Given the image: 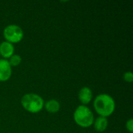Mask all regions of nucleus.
Instances as JSON below:
<instances>
[{
    "instance_id": "obj_1",
    "label": "nucleus",
    "mask_w": 133,
    "mask_h": 133,
    "mask_svg": "<svg viewBox=\"0 0 133 133\" xmlns=\"http://www.w3.org/2000/svg\"><path fill=\"white\" fill-rule=\"evenodd\" d=\"M94 107L97 113L102 117H108L113 114L115 109V102L112 97L102 94L96 97L94 101Z\"/></svg>"
},
{
    "instance_id": "obj_8",
    "label": "nucleus",
    "mask_w": 133,
    "mask_h": 133,
    "mask_svg": "<svg viewBox=\"0 0 133 133\" xmlns=\"http://www.w3.org/2000/svg\"><path fill=\"white\" fill-rule=\"evenodd\" d=\"M94 129H96V131L99 132H104L108 125V118L105 117H102V116H99L98 118H97L93 123Z\"/></svg>"
},
{
    "instance_id": "obj_3",
    "label": "nucleus",
    "mask_w": 133,
    "mask_h": 133,
    "mask_svg": "<svg viewBox=\"0 0 133 133\" xmlns=\"http://www.w3.org/2000/svg\"><path fill=\"white\" fill-rule=\"evenodd\" d=\"M73 118L75 122L82 128L90 127L94 121L93 112L85 105H79L76 108L73 114Z\"/></svg>"
},
{
    "instance_id": "obj_11",
    "label": "nucleus",
    "mask_w": 133,
    "mask_h": 133,
    "mask_svg": "<svg viewBox=\"0 0 133 133\" xmlns=\"http://www.w3.org/2000/svg\"><path fill=\"white\" fill-rule=\"evenodd\" d=\"M123 78L125 79V81L128 82V83H132L133 81V75L132 72H126L124 73Z\"/></svg>"
},
{
    "instance_id": "obj_9",
    "label": "nucleus",
    "mask_w": 133,
    "mask_h": 133,
    "mask_svg": "<svg viewBox=\"0 0 133 133\" xmlns=\"http://www.w3.org/2000/svg\"><path fill=\"white\" fill-rule=\"evenodd\" d=\"M44 107L45 108V109L48 112L52 113V114L57 113L60 110V104L58 101H56L55 99L48 101L44 104Z\"/></svg>"
},
{
    "instance_id": "obj_7",
    "label": "nucleus",
    "mask_w": 133,
    "mask_h": 133,
    "mask_svg": "<svg viewBox=\"0 0 133 133\" xmlns=\"http://www.w3.org/2000/svg\"><path fill=\"white\" fill-rule=\"evenodd\" d=\"M14 54V46L8 41H3L0 44V55L4 59L9 58Z\"/></svg>"
},
{
    "instance_id": "obj_12",
    "label": "nucleus",
    "mask_w": 133,
    "mask_h": 133,
    "mask_svg": "<svg viewBox=\"0 0 133 133\" xmlns=\"http://www.w3.org/2000/svg\"><path fill=\"white\" fill-rule=\"evenodd\" d=\"M126 129H128V131L129 132H133V120L132 118H130L126 122Z\"/></svg>"
},
{
    "instance_id": "obj_4",
    "label": "nucleus",
    "mask_w": 133,
    "mask_h": 133,
    "mask_svg": "<svg viewBox=\"0 0 133 133\" xmlns=\"http://www.w3.org/2000/svg\"><path fill=\"white\" fill-rule=\"evenodd\" d=\"M3 36L5 41L13 44L19 42L23 38V31L20 26L11 24L5 27L3 30Z\"/></svg>"
},
{
    "instance_id": "obj_5",
    "label": "nucleus",
    "mask_w": 133,
    "mask_h": 133,
    "mask_svg": "<svg viewBox=\"0 0 133 133\" xmlns=\"http://www.w3.org/2000/svg\"><path fill=\"white\" fill-rule=\"evenodd\" d=\"M12 75V67L7 59H0V82L7 81Z\"/></svg>"
},
{
    "instance_id": "obj_2",
    "label": "nucleus",
    "mask_w": 133,
    "mask_h": 133,
    "mask_svg": "<svg viewBox=\"0 0 133 133\" xmlns=\"http://www.w3.org/2000/svg\"><path fill=\"white\" fill-rule=\"evenodd\" d=\"M21 104L23 108L30 113L40 112L44 105L43 98L36 94H26L21 98Z\"/></svg>"
},
{
    "instance_id": "obj_10",
    "label": "nucleus",
    "mask_w": 133,
    "mask_h": 133,
    "mask_svg": "<svg viewBox=\"0 0 133 133\" xmlns=\"http://www.w3.org/2000/svg\"><path fill=\"white\" fill-rule=\"evenodd\" d=\"M8 62H9V65H10L11 67H12V66H18V65L21 63L22 58H21V57H20L19 55H17V54H13V55L9 58Z\"/></svg>"
},
{
    "instance_id": "obj_6",
    "label": "nucleus",
    "mask_w": 133,
    "mask_h": 133,
    "mask_svg": "<svg viewBox=\"0 0 133 133\" xmlns=\"http://www.w3.org/2000/svg\"><path fill=\"white\" fill-rule=\"evenodd\" d=\"M78 97L79 101L83 104V105L88 104L93 98V92L89 87H83L79 90Z\"/></svg>"
}]
</instances>
